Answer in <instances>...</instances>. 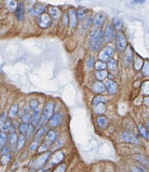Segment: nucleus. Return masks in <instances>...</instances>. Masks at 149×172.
I'll return each instance as SVG.
<instances>
[{"label":"nucleus","mask_w":149,"mask_h":172,"mask_svg":"<svg viewBox=\"0 0 149 172\" xmlns=\"http://www.w3.org/2000/svg\"><path fill=\"white\" fill-rule=\"evenodd\" d=\"M103 31L101 29H97L91 32L89 37V47L92 52L98 50L103 42Z\"/></svg>","instance_id":"f257e3e1"},{"label":"nucleus","mask_w":149,"mask_h":172,"mask_svg":"<svg viewBox=\"0 0 149 172\" xmlns=\"http://www.w3.org/2000/svg\"><path fill=\"white\" fill-rule=\"evenodd\" d=\"M53 111H54V105H53L52 102L47 103L45 107L43 113H42V117H41L40 120H39V125L43 124L47 120H49L50 118L52 117V116Z\"/></svg>","instance_id":"f03ea898"},{"label":"nucleus","mask_w":149,"mask_h":172,"mask_svg":"<svg viewBox=\"0 0 149 172\" xmlns=\"http://www.w3.org/2000/svg\"><path fill=\"white\" fill-rule=\"evenodd\" d=\"M116 48L119 52H122L127 47V39L123 33H119L116 36Z\"/></svg>","instance_id":"7ed1b4c3"},{"label":"nucleus","mask_w":149,"mask_h":172,"mask_svg":"<svg viewBox=\"0 0 149 172\" xmlns=\"http://www.w3.org/2000/svg\"><path fill=\"white\" fill-rule=\"evenodd\" d=\"M39 26L42 29H48L52 24V19L50 16L47 13H42L40 15L39 20H38Z\"/></svg>","instance_id":"20e7f679"},{"label":"nucleus","mask_w":149,"mask_h":172,"mask_svg":"<svg viewBox=\"0 0 149 172\" xmlns=\"http://www.w3.org/2000/svg\"><path fill=\"white\" fill-rule=\"evenodd\" d=\"M113 49L112 47H106L103 50L101 51V52L99 55V59L102 61L107 62L111 59V57L113 55Z\"/></svg>","instance_id":"39448f33"},{"label":"nucleus","mask_w":149,"mask_h":172,"mask_svg":"<svg viewBox=\"0 0 149 172\" xmlns=\"http://www.w3.org/2000/svg\"><path fill=\"white\" fill-rule=\"evenodd\" d=\"M103 36H104L106 42H111L114 40V39L116 38V32H115L114 28L111 25L107 26L105 32L103 33Z\"/></svg>","instance_id":"423d86ee"},{"label":"nucleus","mask_w":149,"mask_h":172,"mask_svg":"<svg viewBox=\"0 0 149 172\" xmlns=\"http://www.w3.org/2000/svg\"><path fill=\"white\" fill-rule=\"evenodd\" d=\"M107 14L104 12H100L98 14L95 15V18H94L93 23L94 26L95 27H100V26H103L105 23V22L107 20Z\"/></svg>","instance_id":"0eeeda50"},{"label":"nucleus","mask_w":149,"mask_h":172,"mask_svg":"<svg viewBox=\"0 0 149 172\" xmlns=\"http://www.w3.org/2000/svg\"><path fill=\"white\" fill-rule=\"evenodd\" d=\"M69 22H70V27L71 29H74L77 26V13L74 9H71L69 13Z\"/></svg>","instance_id":"6e6552de"},{"label":"nucleus","mask_w":149,"mask_h":172,"mask_svg":"<svg viewBox=\"0 0 149 172\" xmlns=\"http://www.w3.org/2000/svg\"><path fill=\"white\" fill-rule=\"evenodd\" d=\"M122 138L124 141L127 142H130V143L134 144H139V140L137 139L136 136L133 135L132 134L129 133V132H124L122 134Z\"/></svg>","instance_id":"1a4fd4ad"},{"label":"nucleus","mask_w":149,"mask_h":172,"mask_svg":"<svg viewBox=\"0 0 149 172\" xmlns=\"http://www.w3.org/2000/svg\"><path fill=\"white\" fill-rule=\"evenodd\" d=\"M16 11V17L17 20L22 21L25 17V7L23 3H19L17 4V7L15 10Z\"/></svg>","instance_id":"9d476101"},{"label":"nucleus","mask_w":149,"mask_h":172,"mask_svg":"<svg viewBox=\"0 0 149 172\" xmlns=\"http://www.w3.org/2000/svg\"><path fill=\"white\" fill-rule=\"evenodd\" d=\"M106 86L108 92V93L111 94V95H114V94H116V92H117V84H116V82L113 81L112 80L106 81Z\"/></svg>","instance_id":"9b49d317"},{"label":"nucleus","mask_w":149,"mask_h":172,"mask_svg":"<svg viewBox=\"0 0 149 172\" xmlns=\"http://www.w3.org/2000/svg\"><path fill=\"white\" fill-rule=\"evenodd\" d=\"M50 155V153H47L44 154V155H41L39 158H38L36 161H34V166L36 168H39V167L42 166L45 164V163L46 162L47 160L48 159V158Z\"/></svg>","instance_id":"f8f14e48"},{"label":"nucleus","mask_w":149,"mask_h":172,"mask_svg":"<svg viewBox=\"0 0 149 172\" xmlns=\"http://www.w3.org/2000/svg\"><path fill=\"white\" fill-rule=\"evenodd\" d=\"M45 9H46V7L45 6L41 5V4H35L30 10V13L33 15H39L45 13Z\"/></svg>","instance_id":"ddd939ff"},{"label":"nucleus","mask_w":149,"mask_h":172,"mask_svg":"<svg viewBox=\"0 0 149 172\" xmlns=\"http://www.w3.org/2000/svg\"><path fill=\"white\" fill-rule=\"evenodd\" d=\"M63 158H64V154L63 152H57L52 156L50 163L52 165H55L63 161Z\"/></svg>","instance_id":"4468645a"},{"label":"nucleus","mask_w":149,"mask_h":172,"mask_svg":"<svg viewBox=\"0 0 149 172\" xmlns=\"http://www.w3.org/2000/svg\"><path fill=\"white\" fill-rule=\"evenodd\" d=\"M77 17L79 19V21L83 22L84 20H86L87 17L88 11L86 8L84 7H80L77 11Z\"/></svg>","instance_id":"2eb2a0df"},{"label":"nucleus","mask_w":149,"mask_h":172,"mask_svg":"<svg viewBox=\"0 0 149 172\" xmlns=\"http://www.w3.org/2000/svg\"><path fill=\"white\" fill-rule=\"evenodd\" d=\"M50 14L53 19L57 20L61 16V11H60V8L57 7H50Z\"/></svg>","instance_id":"dca6fc26"},{"label":"nucleus","mask_w":149,"mask_h":172,"mask_svg":"<svg viewBox=\"0 0 149 172\" xmlns=\"http://www.w3.org/2000/svg\"><path fill=\"white\" fill-rule=\"evenodd\" d=\"M61 122V116L60 114H55L52 116V118L50 120V126L52 127H56L59 126Z\"/></svg>","instance_id":"f3484780"},{"label":"nucleus","mask_w":149,"mask_h":172,"mask_svg":"<svg viewBox=\"0 0 149 172\" xmlns=\"http://www.w3.org/2000/svg\"><path fill=\"white\" fill-rule=\"evenodd\" d=\"M92 89L97 93H102L105 92L106 88H105V85L101 82H95L92 86Z\"/></svg>","instance_id":"a211bd4d"},{"label":"nucleus","mask_w":149,"mask_h":172,"mask_svg":"<svg viewBox=\"0 0 149 172\" xmlns=\"http://www.w3.org/2000/svg\"><path fill=\"white\" fill-rule=\"evenodd\" d=\"M55 138H56L55 132H53V131H50L46 136L45 143H46L48 145H51V144L55 140Z\"/></svg>","instance_id":"6ab92c4d"},{"label":"nucleus","mask_w":149,"mask_h":172,"mask_svg":"<svg viewBox=\"0 0 149 172\" xmlns=\"http://www.w3.org/2000/svg\"><path fill=\"white\" fill-rule=\"evenodd\" d=\"M5 4L7 8L11 11H15L17 7V3L15 0H5Z\"/></svg>","instance_id":"aec40b11"},{"label":"nucleus","mask_w":149,"mask_h":172,"mask_svg":"<svg viewBox=\"0 0 149 172\" xmlns=\"http://www.w3.org/2000/svg\"><path fill=\"white\" fill-rule=\"evenodd\" d=\"M95 106L96 107L95 108V112L97 114H102L103 113H105V111H106V106L103 102L98 103Z\"/></svg>","instance_id":"412c9836"},{"label":"nucleus","mask_w":149,"mask_h":172,"mask_svg":"<svg viewBox=\"0 0 149 172\" xmlns=\"http://www.w3.org/2000/svg\"><path fill=\"white\" fill-rule=\"evenodd\" d=\"M132 59H133V54H132V50L130 49H127V52H125V60L128 65L131 64L132 61Z\"/></svg>","instance_id":"4be33fe9"},{"label":"nucleus","mask_w":149,"mask_h":172,"mask_svg":"<svg viewBox=\"0 0 149 172\" xmlns=\"http://www.w3.org/2000/svg\"><path fill=\"white\" fill-rule=\"evenodd\" d=\"M108 123V119L106 118V117L100 116V117L98 118V126H99L101 129H105V128L107 126Z\"/></svg>","instance_id":"5701e85b"},{"label":"nucleus","mask_w":149,"mask_h":172,"mask_svg":"<svg viewBox=\"0 0 149 172\" xmlns=\"http://www.w3.org/2000/svg\"><path fill=\"white\" fill-rule=\"evenodd\" d=\"M113 28L116 30L119 31L122 29V26H123V21L121 18H115L113 19Z\"/></svg>","instance_id":"b1692460"},{"label":"nucleus","mask_w":149,"mask_h":172,"mask_svg":"<svg viewBox=\"0 0 149 172\" xmlns=\"http://www.w3.org/2000/svg\"><path fill=\"white\" fill-rule=\"evenodd\" d=\"M138 130H139V132L142 135L143 137L146 138V139H149V132L146 130V129L143 126L139 125L138 126Z\"/></svg>","instance_id":"393cba45"},{"label":"nucleus","mask_w":149,"mask_h":172,"mask_svg":"<svg viewBox=\"0 0 149 172\" xmlns=\"http://www.w3.org/2000/svg\"><path fill=\"white\" fill-rule=\"evenodd\" d=\"M39 110H36V111H34V114L33 116V120H32V126H36L38 124H39Z\"/></svg>","instance_id":"a878e982"},{"label":"nucleus","mask_w":149,"mask_h":172,"mask_svg":"<svg viewBox=\"0 0 149 172\" xmlns=\"http://www.w3.org/2000/svg\"><path fill=\"white\" fill-rule=\"evenodd\" d=\"M95 76H96L97 79H98V80H100V81L104 80V79L107 77L108 72L106 71V70H99V71L97 72Z\"/></svg>","instance_id":"bb28decb"},{"label":"nucleus","mask_w":149,"mask_h":172,"mask_svg":"<svg viewBox=\"0 0 149 172\" xmlns=\"http://www.w3.org/2000/svg\"><path fill=\"white\" fill-rule=\"evenodd\" d=\"M6 141H7V135L4 132L0 133V148L2 149L4 147L6 144Z\"/></svg>","instance_id":"cd10ccee"},{"label":"nucleus","mask_w":149,"mask_h":172,"mask_svg":"<svg viewBox=\"0 0 149 172\" xmlns=\"http://www.w3.org/2000/svg\"><path fill=\"white\" fill-rule=\"evenodd\" d=\"M136 160L138 161H139L141 164H142L143 165L147 166H148L149 165V162H148V159H147L145 156H143V155H137Z\"/></svg>","instance_id":"c85d7f7f"},{"label":"nucleus","mask_w":149,"mask_h":172,"mask_svg":"<svg viewBox=\"0 0 149 172\" xmlns=\"http://www.w3.org/2000/svg\"><path fill=\"white\" fill-rule=\"evenodd\" d=\"M17 142H18V139H17V134L15 133H13L11 135V137H10V144L13 148H16Z\"/></svg>","instance_id":"c756f323"},{"label":"nucleus","mask_w":149,"mask_h":172,"mask_svg":"<svg viewBox=\"0 0 149 172\" xmlns=\"http://www.w3.org/2000/svg\"><path fill=\"white\" fill-rule=\"evenodd\" d=\"M47 129H48V128H47L46 126H44V127H42V129H39V131L37 132L36 136H35V139H41V138H42V136L45 134V133H46Z\"/></svg>","instance_id":"7c9ffc66"},{"label":"nucleus","mask_w":149,"mask_h":172,"mask_svg":"<svg viewBox=\"0 0 149 172\" xmlns=\"http://www.w3.org/2000/svg\"><path fill=\"white\" fill-rule=\"evenodd\" d=\"M108 67L110 70H116L117 68V63L115 60H110L108 63Z\"/></svg>","instance_id":"2f4dec72"},{"label":"nucleus","mask_w":149,"mask_h":172,"mask_svg":"<svg viewBox=\"0 0 149 172\" xmlns=\"http://www.w3.org/2000/svg\"><path fill=\"white\" fill-rule=\"evenodd\" d=\"M17 111H18V107H17V105H13L11 108L10 111V114H9V116L10 118H15V117L16 114H17Z\"/></svg>","instance_id":"473e14b6"},{"label":"nucleus","mask_w":149,"mask_h":172,"mask_svg":"<svg viewBox=\"0 0 149 172\" xmlns=\"http://www.w3.org/2000/svg\"><path fill=\"white\" fill-rule=\"evenodd\" d=\"M10 158H11V155H9V154H6V155H3V156L1 158V163L3 165H7L10 161Z\"/></svg>","instance_id":"72a5a7b5"},{"label":"nucleus","mask_w":149,"mask_h":172,"mask_svg":"<svg viewBox=\"0 0 149 172\" xmlns=\"http://www.w3.org/2000/svg\"><path fill=\"white\" fill-rule=\"evenodd\" d=\"M107 100V98L105 97L102 96H98L94 99L93 100V104L95 105H98V103H100V102H105Z\"/></svg>","instance_id":"f704fd0d"},{"label":"nucleus","mask_w":149,"mask_h":172,"mask_svg":"<svg viewBox=\"0 0 149 172\" xmlns=\"http://www.w3.org/2000/svg\"><path fill=\"white\" fill-rule=\"evenodd\" d=\"M94 63H95V59L93 57H90L88 58L87 61V66L89 69H92L94 66Z\"/></svg>","instance_id":"c9c22d12"},{"label":"nucleus","mask_w":149,"mask_h":172,"mask_svg":"<svg viewBox=\"0 0 149 172\" xmlns=\"http://www.w3.org/2000/svg\"><path fill=\"white\" fill-rule=\"evenodd\" d=\"M106 67V65L104 63L100 61H98L96 63H95V68H96L97 70H104Z\"/></svg>","instance_id":"e433bc0d"},{"label":"nucleus","mask_w":149,"mask_h":172,"mask_svg":"<svg viewBox=\"0 0 149 172\" xmlns=\"http://www.w3.org/2000/svg\"><path fill=\"white\" fill-rule=\"evenodd\" d=\"M24 144H25L24 136H21L20 137V139H18V142H17V150H20L23 147Z\"/></svg>","instance_id":"4c0bfd02"},{"label":"nucleus","mask_w":149,"mask_h":172,"mask_svg":"<svg viewBox=\"0 0 149 172\" xmlns=\"http://www.w3.org/2000/svg\"><path fill=\"white\" fill-rule=\"evenodd\" d=\"M143 73L145 76H149V63L148 62H146L144 63L143 68Z\"/></svg>","instance_id":"58836bf2"},{"label":"nucleus","mask_w":149,"mask_h":172,"mask_svg":"<svg viewBox=\"0 0 149 172\" xmlns=\"http://www.w3.org/2000/svg\"><path fill=\"white\" fill-rule=\"evenodd\" d=\"M10 128H11V123L10 121H7L6 123H4V124L3 125V126L1 127V131L4 132H7L8 130H10Z\"/></svg>","instance_id":"ea45409f"},{"label":"nucleus","mask_w":149,"mask_h":172,"mask_svg":"<svg viewBox=\"0 0 149 172\" xmlns=\"http://www.w3.org/2000/svg\"><path fill=\"white\" fill-rule=\"evenodd\" d=\"M20 129V134H24L26 133V132H27V130H28V125L23 123V124L20 125V129Z\"/></svg>","instance_id":"a19ab883"},{"label":"nucleus","mask_w":149,"mask_h":172,"mask_svg":"<svg viewBox=\"0 0 149 172\" xmlns=\"http://www.w3.org/2000/svg\"><path fill=\"white\" fill-rule=\"evenodd\" d=\"M6 118H7V115H6L5 113H4V114L1 115V118H0V129H1L3 125H4V123H5Z\"/></svg>","instance_id":"79ce46f5"},{"label":"nucleus","mask_w":149,"mask_h":172,"mask_svg":"<svg viewBox=\"0 0 149 172\" xmlns=\"http://www.w3.org/2000/svg\"><path fill=\"white\" fill-rule=\"evenodd\" d=\"M143 90L144 93L146 95H149V82H146L143 85Z\"/></svg>","instance_id":"37998d69"},{"label":"nucleus","mask_w":149,"mask_h":172,"mask_svg":"<svg viewBox=\"0 0 149 172\" xmlns=\"http://www.w3.org/2000/svg\"><path fill=\"white\" fill-rule=\"evenodd\" d=\"M33 126L32 125H30V126L28 127V130H27V136L29 139H31L32 136V133H33Z\"/></svg>","instance_id":"c03bdc74"},{"label":"nucleus","mask_w":149,"mask_h":172,"mask_svg":"<svg viewBox=\"0 0 149 172\" xmlns=\"http://www.w3.org/2000/svg\"><path fill=\"white\" fill-rule=\"evenodd\" d=\"M69 14L68 13H66V14L63 15V23L64 26H67L69 24Z\"/></svg>","instance_id":"a18cd8bd"},{"label":"nucleus","mask_w":149,"mask_h":172,"mask_svg":"<svg viewBox=\"0 0 149 172\" xmlns=\"http://www.w3.org/2000/svg\"><path fill=\"white\" fill-rule=\"evenodd\" d=\"M142 63H143L142 60H141V59H138V60H136V62H135V68H136L137 70H139V69L141 68Z\"/></svg>","instance_id":"49530a36"},{"label":"nucleus","mask_w":149,"mask_h":172,"mask_svg":"<svg viewBox=\"0 0 149 172\" xmlns=\"http://www.w3.org/2000/svg\"><path fill=\"white\" fill-rule=\"evenodd\" d=\"M38 105H39V102H38L37 100H32L30 103L31 108L33 110L36 109V108L38 107Z\"/></svg>","instance_id":"de8ad7c7"},{"label":"nucleus","mask_w":149,"mask_h":172,"mask_svg":"<svg viewBox=\"0 0 149 172\" xmlns=\"http://www.w3.org/2000/svg\"><path fill=\"white\" fill-rule=\"evenodd\" d=\"M38 147V142H33V143L30 146V148H29V150H30L31 152H34V151L36 150V148Z\"/></svg>","instance_id":"09e8293b"},{"label":"nucleus","mask_w":149,"mask_h":172,"mask_svg":"<svg viewBox=\"0 0 149 172\" xmlns=\"http://www.w3.org/2000/svg\"><path fill=\"white\" fill-rule=\"evenodd\" d=\"M66 169V166H65V164H61V165L59 166L57 169H55V171H65Z\"/></svg>","instance_id":"8fccbe9b"},{"label":"nucleus","mask_w":149,"mask_h":172,"mask_svg":"<svg viewBox=\"0 0 149 172\" xmlns=\"http://www.w3.org/2000/svg\"><path fill=\"white\" fill-rule=\"evenodd\" d=\"M31 120V116L29 114H26L23 118V121L24 123H29Z\"/></svg>","instance_id":"3c124183"},{"label":"nucleus","mask_w":149,"mask_h":172,"mask_svg":"<svg viewBox=\"0 0 149 172\" xmlns=\"http://www.w3.org/2000/svg\"><path fill=\"white\" fill-rule=\"evenodd\" d=\"M47 144L46 143H44L42 144V145H41V147L39 148V153H42V152H45V150H46L47 149Z\"/></svg>","instance_id":"603ef678"},{"label":"nucleus","mask_w":149,"mask_h":172,"mask_svg":"<svg viewBox=\"0 0 149 172\" xmlns=\"http://www.w3.org/2000/svg\"><path fill=\"white\" fill-rule=\"evenodd\" d=\"M145 1L146 0H134L133 1H132V3H133V4H143Z\"/></svg>","instance_id":"864d4df0"},{"label":"nucleus","mask_w":149,"mask_h":172,"mask_svg":"<svg viewBox=\"0 0 149 172\" xmlns=\"http://www.w3.org/2000/svg\"><path fill=\"white\" fill-rule=\"evenodd\" d=\"M8 153H9V148H3L1 153L2 154V155H6V154H7Z\"/></svg>","instance_id":"5fc2aeb1"},{"label":"nucleus","mask_w":149,"mask_h":172,"mask_svg":"<svg viewBox=\"0 0 149 172\" xmlns=\"http://www.w3.org/2000/svg\"><path fill=\"white\" fill-rule=\"evenodd\" d=\"M132 171H144L143 169L138 168V167H134V168H132Z\"/></svg>","instance_id":"6e6d98bb"},{"label":"nucleus","mask_w":149,"mask_h":172,"mask_svg":"<svg viewBox=\"0 0 149 172\" xmlns=\"http://www.w3.org/2000/svg\"><path fill=\"white\" fill-rule=\"evenodd\" d=\"M0 8H1V4H0Z\"/></svg>","instance_id":"4d7b16f0"},{"label":"nucleus","mask_w":149,"mask_h":172,"mask_svg":"<svg viewBox=\"0 0 149 172\" xmlns=\"http://www.w3.org/2000/svg\"><path fill=\"white\" fill-rule=\"evenodd\" d=\"M148 33H149V32H148Z\"/></svg>","instance_id":"13d9d810"}]
</instances>
